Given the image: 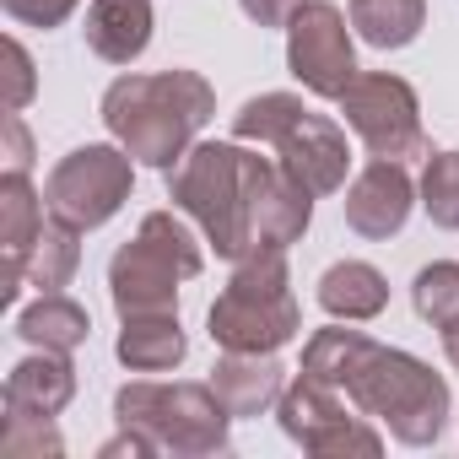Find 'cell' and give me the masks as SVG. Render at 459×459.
Here are the masks:
<instances>
[{"label": "cell", "instance_id": "cell-1", "mask_svg": "<svg viewBox=\"0 0 459 459\" xmlns=\"http://www.w3.org/2000/svg\"><path fill=\"white\" fill-rule=\"evenodd\" d=\"M298 373L341 389L362 416L384 421L405 448H427L448 427V378L432 373L421 357L384 346L362 330H341V325L314 330Z\"/></svg>", "mask_w": 459, "mask_h": 459}, {"label": "cell", "instance_id": "cell-2", "mask_svg": "<svg viewBox=\"0 0 459 459\" xmlns=\"http://www.w3.org/2000/svg\"><path fill=\"white\" fill-rule=\"evenodd\" d=\"M271 173L276 157H260L238 141H200L168 168V200L173 211L200 221L205 244L221 260L238 265L255 255V211Z\"/></svg>", "mask_w": 459, "mask_h": 459}, {"label": "cell", "instance_id": "cell-3", "mask_svg": "<svg viewBox=\"0 0 459 459\" xmlns=\"http://www.w3.org/2000/svg\"><path fill=\"white\" fill-rule=\"evenodd\" d=\"M216 92L200 71H152V76H119L103 92V125L108 135L141 162V168H173L195 135L211 125Z\"/></svg>", "mask_w": 459, "mask_h": 459}, {"label": "cell", "instance_id": "cell-4", "mask_svg": "<svg viewBox=\"0 0 459 459\" xmlns=\"http://www.w3.org/2000/svg\"><path fill=\"white\" fill-rule=\"evenodd\" d=\"M233 135L238 141H260L276 146V162L319 200L346 189V168H351V146L346 130L325 114H314L303 98L292 92H260L233 114Z\"/></svg>", "mask_w": 459, "mask_h": 459}, {"label": "cell", "instance_id": "cell-5", "mask_svg": "<svg viewBox=\"0 0 459 459\" xmlns=\"http://www.w3.org/2000/svg\"><path fill=\"white\" fill-rule=\"evenodd\" d=\"M205 271V255L195 233L173 211H146L135 238L114 249L108 260V298L119 319L130 314H173L178 308V281H195Z\"/></svg>", "mask_w": 459, "mask_h": 459}, {"label": "cell", "instance_id": "cell-6", "mask_svg": "<svg viewBox=\"0 0 459 459\" xmlns=\"http://www.w3.org/2000/svg\"><path fill=\"white\" fill-rule=\"evenodd\" d=\"M205 330L221 351H281L303 330L292 276H287V255L265 249V255L238 260L233 281L221 287V298L205 314Z\"/></svg>", "mask_w": 459, "mask_h": 459}, {"label": "cell", "instance_id": "cell-7", "mask_svg": "<svg viewBox=\"0 0 459 459\" xmlns=\"http://www.w3.org/2000/svg\"><path fill=\"white\" fill-rule=\"evenodd\" d=\"M114 416L119 427H141L157 437L162 454L178 459H205L227 448V405L216 400L211 384H157V378H135L114 394Z\"/></svg>", "mask_w": 459, "mask_h": 459}, {"label": "cell", "instance_id": "cell-8", "mask_svg": "<svg viewBox=\"0 0 459 459\" xmlns=\"http://www.w3.org/2000/svg\"><path fill=\"white\" fill-rule=\"evenodd\" d=\"M346 114V130L389 162L427 157V130H421V98L405 76L389 71H357V82L335 98Z\"/></svg>", "mask_w": 459, "mask_h": 459}, {"label": "cell", "instance_id": "cell-9", "mask_svg": "<svg viewBox=\"0 0 459 459\" xmlns=\"http://www.w3.org/2000/svg\"><path fill=\"white\" fill-rule=\"evenodd\" d=\"M135 189V157L114 141V146H76L55 162L49 184H44V200H49V216L82 227H103Z\"/></svg>", "mask_w": 459, "mask_h": 459}, {"label": "cell", "instance_id": "cell-10", "mask_svg": "<svg viewBox=\"0 0 459 459\" xmlns=\"http://www.w3.org/2000/svg\"><path fill=\"white\" fill-rule=\"evenodd\" d=\"M276 416H281V432L292 443H303L308 454H319V459H341V454L378 459L384 454L378 427H368L362 416H351L346 411V394L330 389V384H319V378H308V373H298L281 389Z\"/></svg>", "mask_w": 459, "mask_h": 459}, {"label": "cell", "instance_id": "cell-11", "mask_svg": "<svg viewBox=\"0 0 459 459\" xmlns=\"http://www.w3.org/2000/svg\"><path fill=\"white\" fill-rule=\"evenodd\" d=\"M287 71L314 98H341L357 82V49H351V17L335 0H303L287 22Z\"/></svg>", "mask_w": 459, "mask_h": 459}, {"label": "cell", "instance_id": "cell-12", "mask_svg": "<svg viewBox=\"0 0 459 459\" xmlns=\"http://www.w3.org/2000/svg\"><path fill=\"white\" fill-rule=\"evenodd\" d=\"M416 184H411V173H405V162H389V157H373L351 184H346V200H341V211H346V227L357 238H373V244H384V238H394L400 227H405V216H411V205H416Z\"/></svg>", "mask_w": 459, "mask_h": 459}, {"label": "cell", "instance_id": "cell-13", "mask_svg": "<svg viewBox=\"0 0 459 459\" xmlns=\"http://www.w3.org/2000/svg\"><path fill=\"white\" fill-rule=\"evenodd\" d=\"M49 200L28 184V173H0V249H6V281H0V298L17 303L22 298V271H28V255L44 233V216Z\"/></svg>", "mask_w": 459, "mask_h": 459}, {"label": "cell", "instance_id": "cell-14", "mask_svg": "<svg viewBox=\"0 0 459 459\" xmlns=\"http://www.w3.org/2000/svg\"><path fill=\"white\" fill-rule=\"evenodd\" d=\"M205 384L216 389V400L227 405V416L238 421V416H265L281 400L287 368L276 362V351H221Z\"/></svg>", "mask_w": 459, "mask_h": 459}, {"label": "cell", "instance_id": "cell-15", "mask_svg": "<svg viewBox=\"0 0 459 459\" xmlns=\"http://www.w3.org/2000/svg\"><path fill=\"white\" fill-rule=\"evenodd\" d=\"M152 28H157L152 0H92L82 33H87V49H92L98 60H108V65H130V60L146 55Z\"/></svg>", "mask_w": 459, "mask_h": 459}, {"label": "cell", "instance_id": "cell-16", "mask_svg": "<svg viewBox=\"0 0 459 459\" xmlns=\"http://www.w3.org/2000/svg\"><path fill=\"white\" fill-rule=\"evenodd\" d=\"M76 394V368L71 351H39L28 362H17L6 373V411H28V416H60Z\"/></svg>", "mask_w": 459, "mask_h": 459}, {"label": "cell", "instance_id": "cell-17", "mask_svg": "<svg viewBox=\"0 0 459 459\" xmlns=\"http://www.w3.org/2000/svg\"><path fill=\"white\" fill-rule=\"evenodd\" d=\"M119 362L130 373H168L189 357V335L178 325V308L173 314H130L119 319V341H114Z\"/></svg>", "mask_w": 459, "mask_h": 459}, {"label": "cell", "instance_id": "cell-18", "mask_svg": "<svg viewBox=\"0 0 459 459\" xmlns=\"http://www.w3.org/2000/svg\"><path fill=\"white\" fill-rule=\"evenodd\" d=\"M319 308L341 325H368L389 308V281L368 260H341L319 276Z\"/></svg>", "mask_w": 459, "mask_h": 459}, {"label": "cell", "instance_id": "cell-19", "mask_svg": "<svg viewBox=\"0 0 459 459\" xmlns=\"http://www.w3.org/2000/svg\"><path fill=\"white\" fill-rule=\"evenodd\" d=\"M17 335L28 346H39V351H76V346H87L92 319L65 292H39V303H28L17 314Z\"/></svg>", "mask_w": 459, "mask_h": 459}, {"label": "cell", "instance_id": "cell-20", "mask_svg": "<svg viewBox=\"0 0 459 459\" xmlns=\"http://www.w3.org/2000/svg\"><path fill=\"white\" fill-rule=\"evenodd\" d=\"M351 28L373 49H405L427 28V0H351L346 6Z\"/></svg>", "mask_w": 459, "mask_h": 459}, {"label": "cell", "instance_id": "cell-21", "mask_svg": "<svg viewBox=\"0 0 459 459\" xmlns=\"http://www.w3.org/2000/svg\"><path fill=\"white\" fill-rule=\"evenodd\" d=\"M76 238H82V227L49 216V221H44V233H39V244H33V255H28L22 287H39V292H60V287H71V276H76V265H82V244H76Z\"/></svg>", "mask_w": 459, "mask_h": 459}, {"label": "cell", "instance_id": "cell-22", "mask_svg": "<svg viewBox=\"0 0 459 459\" xmlns=\"http://www.w3.org/2000/svg\"><path fill=\"white\" fill-rule=\"evenodd\" d=\"M411 303H416V314H421L432 330L454 325V319H459V260H432V265H421L416 281H411Z\"/></svg>", "mask_w": 459, "mask_h": 459}, {"label": "cell", "instance_id": "cell-23", "mask_svg": "<svg viewBox=\"0 0 459 459\" xmlns=\"http://www.w3.org/2000/svg\"><path fill=\"white\" fill-rule=\"evenodd\" d=\"M421 211L459 233V152H432L421 168Z\"/></svg>", "mask_w": 459, "mask_h": 459}, {"label": "cell", "instance_id": "cell-24", "mask_svg": "<svg viewBox=\"0 0 459 459\" xmlns=\"http://www.w3.org/2000/svg\"><path fill=\"white\" fill-rule=\"evenodd\" d=\"M0 454H6V459H60L65 443L55 432V416L6 411V421H0Z\"/></svg>", "mask_w": 459, "mask_h": 459}, {"label": "cell", "instance_id": "cell-25", "mask_svg": "<svg viewBox=\"0 0 459 459\" xmlns=\"http://www.w3.org/2000/svg\"><path fill=\"white\" fill-rule=\"evenodd\" d=\"M0 60H6V114H22V108L33 103V92H39L33 55H28L17 39H6V44H0Z\"/></svg>", "mask_w": 459, "mask_h": 459}, {"label": "cell", "instance_id": "cell-26", "mask_svg": "<svg viewBox=\"0 0 459 459\" xmlns=\"http://www.w3.org/2000/svg\"><path fill=\"white\" fill-rule=\"evenodd\" d=\"M0 6H6V17L22 22V28H60L82 0H0Z\"/></svg>", "mask_w": 459, "mask_h": 459}, {"label": "cell", "instance_id": "cell-27", "mask_svg": "<svg viewBox=\"0 0 459 459\" xmlns=\"http://www.w3.org/2000/svg\"><path fill=\"white\" fill-rule=\"evenodd\" d=\"M0 141H6V173H28L33 168V135L17 114L0 119Z\"/></svg>", "mask_w": 459, "mask_h": 459}, {"label": "cell", "instance_id": "cell-28", "mask_svg": "<svg viewBox=\"0 0 459 459\" xmlns=\"http://www.w3.org/2000/svg\"><path fill=\"white\" fill-rule=\"evenodd\" d=\"M238 6H244V17H249L255 28H287V22L298 17L303 0H238Z\"/></svg>", "mask_w": 459, "mask_h": 459}, {"label": "cell", "instance_id": "cell-29", "mask_svg": "<svg viewBox=\"0 0 459 459\" xmlns=\"http://www.w3.org/2000/svg\"><path fill=\"white\" fill-rule=\"evenodd\" d=\"M443 351H448V362L459 368V319H454V325H443Z\"/></svg>", "mask_w": 459, "mask_h": 459}]
</instances>
